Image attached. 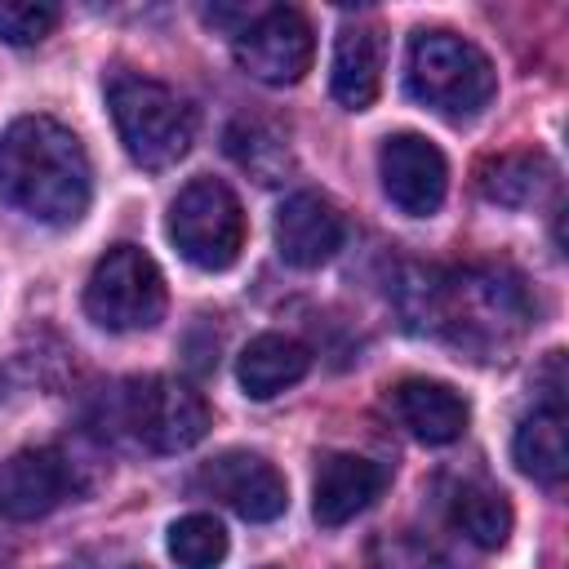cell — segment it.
<instances>
[{
  "label": "cell",
  "mask_w": 569,
  "mask_h": 569,
  "mask_svg": "<svg viewBox=\"0 0 569 569\" xmlns=\"http://www.w3.org/2000/svg\"><path fill=\"white\" fill-rule=\"evenodd\" d=\"M378 178L387 200L409 218H431L449 191V164L422 133H396L378 147Z\"/></svg>",
  "instance_id": "8"
},
{
  "label": "cell",
  "mask_w": 569,
  "mask_h": 569,
  "mask_svg": "<svg viewBox=\"0 0 569 569\" xmlns=\"http://www.w3.org/2000/svg\"><path fill=\"white\" fill-rule=\"evenodd\" d=\"M9 560H13V551H9V547H0V569H9Z\"/></svg>",
  "instance_id": "21"
},
{
  "label": "cell",
  "mask_w": 569,
  "mask_h": 569,
  "mask_svg": "<svg viewBox=\"0 0 569 569\" xmlns=\"http://www.w3.org/2000/svg\"><path fill=\"white\" fill-rule=\"evenodd\" d=\"M84 311L98 329L138 333L164 316V276L138 244H111L84 284Z\"/></svg>",
  "instance_id": "5"
},
{
  "label": "cell",
  "mask_w": 569,
  "mask_h": 569,
  "mask_svg": "<svg viewBox=\"0 0 569 569\" xmlns=\"http://www.w3.org/2000/svg\"><path fill=\"white\" fill-rule=\"evenodd\" d=\"M169 556L178 569H218L227 560V529L213 516L191 511L169 525Z\"/></svg>",
  "instance_id": "18"
},
{
  "label": "cell",
  "mask_w": 569,
  "mask_h": 569,
  "mask_svg": "<svg viewBox=\"0 0 569 569\" xmlns=\"http://www.w3.org/2000/svg\"><path fill=\"white\" fill-rule=\"evenodd\" d=\"M382 31L373 22H347L333 40L329 89L347 111H365L382 89Z\"/></svg>",
  "instance_id": "13"
},
{
  "label": "cell",
  "mask_w": 569,
  "mask_h": 569,
  "mask_svg": "<svg viewBox=\"0 0 569 569\" xmlns=\"http://www.w3.org/2000/svg\"><path fill=\"white\" fill-rule=\"evenodd\" d=\"M387 485V471L373 458L360 453H325L316 467V485H311V516L325 529H338L347 520H356Z\"/></svg>",
  "instance_id": "12"
},
{
  "label": "cell",
  "mask_w": 569,
  "mask_h": 569,
  "mask_svg": "<svg viewBox=\"0 0 569 569\" xmlns=\"http://www.w3.org/2000/svg\"><path fill=\"white\" fill-rule=\"evenodd\" d=\"M196 489L227 502L236 516H244L253 525L276 520L289 507L284 476L262 453H244V449H231V453H218L213 462H204L200 476H196Z\"/></svg>",
  "instance_id": "9"
},
{
  "label": "cell",
  "mask_w": 569,
  "mask_h": 569,
  "mask_svg": "<svg viewBox=\"0 0 569 569\" xmlns=\"http://www.w3.org/2000/svg\"><path fill=\"white\" fill-rule=\"evenodd\" d=\"M124 427L138 445L151 453H182L204 440L209 431V405L196 387L178 378H142L124 391Z\"/></svg>",
  "instance_id": "6"
},
{
  "label": "cell",
  "mask_w": 569,
  "mask_h": 569,
  "mask_svg": "<svg viewBox=\"0 0 569 569\" xmlns=\"http://www.w3.org/2000/svg\"><path fill=\"white\" fill-rule=\"evenodd\" d=\"M396 413L422 445H453L467 431V400L436 378H405L396 387Z\"/></svg>",
  "instance_id": "14"
},
{
  "label": "cell",
  "mask_w": 569,
  "mask_h": 569,
  "mask_svg": "<svg viewBox=\"0 0 569 569\" xmlns=\"http://www.w3.org/2000/svg\"><path fill=\"white\" fill-rule=\"evenodd\" d=\"M307 369H311V351L298 338H289V333H258L236 356V378H240L244 396H253V400L280 396Z\"/></svg>",
  "instance_id": "15"
},
{
  "label": "cell",
  "mask_w": 569,
  "mask_h": 569,
  "mask_svg": "<svg viewBox=\"0 0 569 569\" xmlns=\"http://www.w3.org/2000/svg\"><path fill=\"white\" fill-rule=\"evenodd\" d=\"M93 178L80 138L49 116H18L0 133V200L44 227H71L89 209Z\"/></svg>",
  "instance_id": "1"
},
{
  "label": "cell",
  "mask_w": 569,
  "mask_h": 569,
  "mask_svg": "<svg viewBox=\"0 0 569 569\" xmlns=\"http://www.w3.org/2000/svg\"><path fill=\"white\" fill-rule=\"evenodd\" d=\"M511 453H516V467L525 476H533L538 485H560L565 480V471H569V445H565V409H560V400L538 405L516 427Z\"/></svg>",
  "instance_id": "16"
},
{
  "label": "cell",
  "mask_w": 569,
  "mask_h": 569,
  "mask_svg": "<svg viewBox=\"0 0 569 569\" xmlns=\"http://www.w3.org/2000/svg\"><path fill=\"white\" fill-rule=\"evenodd\" d=\"M538 169H547L538 156H507V160H498L485 173V196L489 200H502V204L538 200V187L547 182V178H538Z\"/></svg>",
  "instance_id": "19"
},
{
  "label": "cell",
  "mask_w": 569,
  "mask_h": 569,
  "mask_svg": "<svg viewBox=\"0 0 569 569\" xmlns=\"http://www.w3.org/2000/svg\"><path fill=\"white\" fill-rule=\"evenodd\" d=\"M58 27L53 4H31V0H0V40L9 44H36Z\"/></svg>",
  "instance_id": "20"
},
{
  "label": "cell",
  "mask_w": 569,
  "mask_h": 569,
  "mask_svg": "<svg viewBox=\"0 0 569 569\" xmlns=\"http://www.w3.org/2000/svg\"><path fill=\"white\" fill-rule=\"evenodd\" d=\"M405 80L422 107H431L449 120L480 116L498 89L489 53L458 31H418L409 40Z\"/></svg>",
  "instance_id": "2"
},
{
  "label": "cell",
  "mask_w": 569,
  "mask_h": 569,
  "mask_svg": "<svg viewBox=\"0 0 569 569\" xmlns=\"http://www.w3.org/2000/svg\"><path fill=\"white\" fill-rule=\"evenodd\" d=\"M276 253L289 267H320L338 253L342 244V213L333 209V200H325L320 191H293L284 196V204L276 209Z\"/></svg>",
  "instance_id": "11"
},
{
  "label": "cell",
  "mask_w": 569,
  "mask_h": 569,
  "mask_svg": "<svg viewBox=\"0 0 569 569\" xmlns=\"http://www.w3.org/2000/svg\"><path fill=\"white\" fill-rule=\"evenodd\" d=\"M71 493V462L49 449H18L0 467V516L4 520H40Z\"/></svg>",
  "instance_id": "10"
},
{
  "label": "cell",
  "mask_w": 569,
  "mask_h": 569,
  "mask_svg": "<svg viewBox=\"0 0 569 569\" xmlns=\"http://www.w3.org/2000/svg\"><path fill=\"white\" fill-rule=\"evenodd\" d=\"M453 525L476 542V547H502L511 533V502L498 489L485 485H462L453 493Z\"/></svg>",
  "instance_id": "17"
},
{
  "label": "cell",
  "mask_w": 569,
  "mask_h": 569,
  "mask_svg": "<svg viewBox=\"0 0 569 569\" xmlns=\"http://www.w3.org/2000/svg\"><path fill=\"white\" fill-rule=\"evenodd\" d=\"M311 58H316V36L293 4L262 9L236 31V62L244 76L262 84H276V89L298 84L311 71Z\"/></svg>",
  "instance_id": "7"
},
{
  "label": "cell",
  "mask_w": 569,
  "mask_h": 569,
  "mask_svg": "<svg viewBox=\"0 0 569 569\" xmlns=\"http://www.w3.org/2000/svg\"><path fill=\"white\" fill-rule=\"evenodd\" d=\"M169 240L200 271H227L244 249V209L222 178H191L169 204Z\"/></svg>",
  "instance_id": "4"
},
{
  "label": "cell",
  "mask_w": 569,
  "mask_h": 569,
  "mask_svg": "<svg viewBox=\"0 0 569 569\" xmlns=\"http://www.w3.org/2000/svg\"><path fill=\"white\" fill-rule=\"evenodd\" d=\"M111 102V120L116 133L129 151L133 164L142 169H169L187 156L196 120L191 107L160 80H142V76H120L107 93Z\"/></svg>",
  "instance_id": "3"
}]
</instances>
